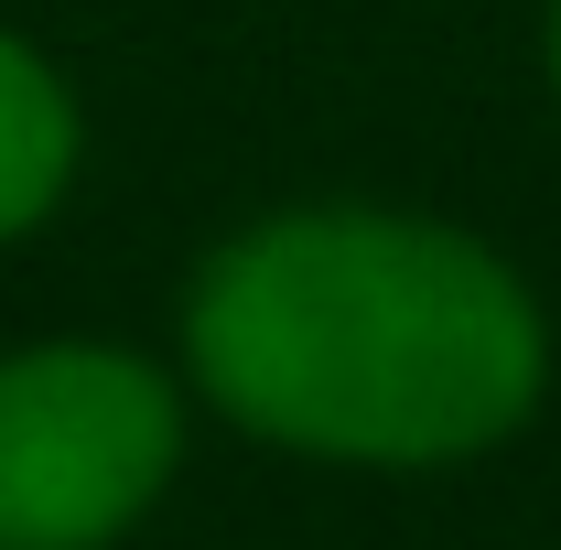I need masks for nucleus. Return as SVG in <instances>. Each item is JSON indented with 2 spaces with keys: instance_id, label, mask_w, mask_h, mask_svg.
<instances>
[{
  "instance_id": "obj_1",
  "label": "nucleus",
  "mask_w": 561,
  "mask_h": 550,
  "mask_svg": "<svg viewBox=\"0 0 561 550\" xmlns=\"http://www.w3.org/2000/svg\"><path fill=\"white\" fill-rule=\"evenodd\" d=\"M195 367L302 454H476L540 389V313L486 249L411 216H280L195 291Z\"/></svg>"
},
{
  "instance_id": "obj_2",
  "label": "nucleus",
  "mask_w": 561,
  "mask_h": 550,
  "mask_svg": "<svg viewBox=\"0 0 561 550\" xmlns=\"http://www.w3.org/2000/svg\"><path fill=\"white\" fill-rule=\"evenodd\" d=\"M173 465L162 378L108 345H44L0 367V550H98Z\"/></svg>"
},
{
  "instance_id": "obj_3",
  "label": "nucleus",
  "mask_w": 561,
  "mask_h": 550,
  "mask_svg": "<svg viewBox=\"0 0 561 550\" xmlns=\"http://www.w3.org/2000/svg\"><path fill=\"white\" fill-rule=\"evenodd\" d=\"M66 162H76V108H66V87L33 66L11 33H0V238H11V227H33V216L55 206Z\"/></svg>"
},
{
  "instance_id": "obj_4",
  "label": "nucleus",
  "mask_w": 561,
  "mask_h": 550,
  "mask_svg": "<svg viewBox=\"0 0 561 550\" xmlns=\"http://www.w3.org/2000/svg\"><path fill=\"white\" fill-rule=\"evenodd\" d=\"M551 55H561V33H551Z\"/></svg>"
}]
</instances>
